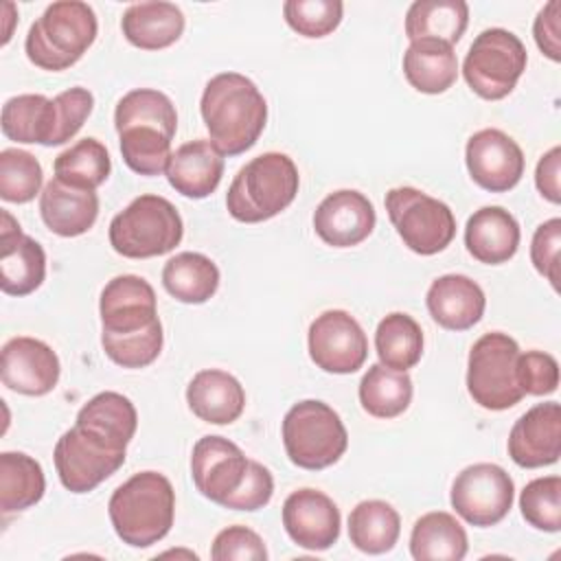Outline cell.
I'll list each match as a JSON object with an SVG mask.
<instances>
[{"label":"cell","instance_id":"6da1fadb","mask_svg":"<svg viewBox=\"0 0 561 561\" xmlns=\"http://www.w3.org/2000/svg\"><path fill=\"white\" fill-rule=\"evenodd\" d=\"M101 344L123 368H145L162 351V322L153 287L136 274L114 276L101 291Z\"/></svg>","mask_w":561,"mask_h":561},{"label":"cell","instance_id":"7a4b0ae2","mask_svg":"<svg viewBox=\"0 0 561 561\" xmlns=\"http://www.w3.org/2000/svg\"><path fill=\"white\" fill-rule=\"evenodd\" d=\"M199 112L210 142L224 156H239L254 147L267 121L265 96L239 72L215 75L202 92Z\"/></svg>","mask_w":561,"mask_h":561},{"label":"cell","instance_id":"3957f363","mask_svg":"<svg viewBox=\"0 0 561 561\" xmlns=\"http://www.w3.org/2000/svg\"><path fill=\"white\" fill-rule=\"evenodd\" d=\"M107 513L123 543L149 548L164 539L173 526L175 491L167 476L140 471L112 493Z\"/></svg>","mask_w":561,"mask_h":561},{"label":"cell","instance_id":"277c9868","mask_svg":"<svg viewBox=\"0 0 561 561\" xmlns=\"http://www.w3.org/2000/svg\"><path fill=\"white\" fill-rule=\"evenodd\" d=\"M300 186L294 160L280 151H267L252 158L234 175L226 206L232 219L241 224H259L285 210Z\"/></svg>","mask_w":561,"mask_h":561},{"label":"cell","instance_id":"5b68a950","mask_svg":"<svg viewBox=\"0 0 561 561\" xmlns=\"http://www.w3.org/2000/svg\"><path fill=\"white\" fill-rule=\"evenodd\" d=\"M96 15L90 4L59 0L44 9L31 24L24 50L31 64L42 70L59 72L75 66L96 39Z\"/></svg>","mask_w":561,"mask_h":561},{"label":"cell","instance_id":"8992f818","mask_svg":"<svg viewBox=\"0 0 561 561\" xmlns=\"http://www.w3.org/2000/svg\"><path fill=\"white\" fill-rule=\"evenodd\" d=\"M283 445L296 467L320 471L344 456L348 434L331 405L305 399L294 403L283 419Z\"/></svg>","mask_w":561,"mask_h":561},{"label":"cell","instance_id":"52a82bcc","mask_svg":"<svg viewBox=\"0 0 561 561\" xmlns=\"http://www.w3.org/2000/svg\"><path fill=\"white\" fill-rule=\"evenodd\" d=\"M184 234L175 206L160 195H140L110 221V245L125 259L171 252Z\"/></svg>","mask_w":561,"mask_h":561},{"label":"cell","instance_id":"ba28073f","mask_svg":"<svg viewBox=\"0 0 561 561\" xmlns=\"http://www.w3.org/2000/svg\"><path fill=\"white\" fill-rule=\"evenodd\" d=\"M519 346L500 331L484 333L469 351L467 390L471 399L484 410H508L524 397L517 377Z\"/></svg>","mask_w":561,"mask_h":561},{"label":"cell","instance_id":"9c48e42d","mask_svg":"<svg viewBox=\"0 0 561 561\" xmlns=\"http://www.w3.org/2000/svg\"><path fill=\"white\" fill-rule=\"evenodd\" d=\"M526 46L506 28L482 31L462 64L467 85L486 101H500L513 92L526 70Z\"/></svg>","mask_w":561,"mask_h":561},{"label":"cell","instance_id":"30bf717a","mask_svg":"<svg viewBox=\"0 0 561 561\" xmlns=\"http://www.w3.org/2000/svg\"><path fill=\"white\" fill-rule=\"evenodd\" d=\"M386 210L403 243L421 254L443 252L456 237L451 208L414 186H397L386 193Z\"/></svg>","mask_w":561,"mask_h":561},{"label":"cell","instance_id":"8fae6325","mask_svg":"<svg viewBox=\"0 0 561 561\" xmlns=\"http://www.w3.org/2000/svg\"><path fill=\"white\" fill-rule=\"evenodd\" d=\"M53 458L61 484L70 493H88L123 467L125 447L75 423L59 436Z\"/></svg>","mask_w":561,"mask_h":561},{"label":"cell","instance_id":"7c38bea8","mask_svg":"<svg viewBox=\"0 0 561 561\" xmlns=\"http://www.w3.org/2000/svg\"><path fill=\"white\" fill-rule=\"evenodd\" d=\"M515 497L511 476L493 462L465 467L451 484V506L471 526H495L502 522Z\"/></svg>","mask_w":561,"mask_h":561},{"label":"cell","instance_id":"4fadbf2b","mask_svg":"<svg viewBox=\"0 0 561 561\" xmlns=\"http://www.w3.org/2000/svg\"><path fill=\"white\" fill-rule=\"evenodd\" d=\"M368 340L359 322L342 309L322 311L309 327V357L324 373L348 375L364 366Z\"/></svg>","mask_w":561,"mask_h":561},{"label":"cell","instance_id":"5bb4252c","mask_svg":"<svg viewBox=\"0 0 561 561\" xmlns=\"http://www.w3.org/2000/svg\"><path fill=\"white\" fill-rule=\"evenodd\" d=\"M465 160L471 180L491 193L511 191L524 175V153L502 129H480L467 140Z\"/></svg>","mask_w":561,"mask_h":561},{"label":"cell","instance_id":"9a60e30c","mask_svg":"<svg viewBox=\"0 0 561 561\" xmlns=\"http://www.w3.org/2000/svg\"><path fill=\"white\" fill-rule=\"evenodd\" d=\"M59 357L42 340L20 335L2 346V383L26 397L48 394L59 381Z\"/></svg>","mask_w":561,"mask_h":561},{"label":"cell","instance_id":"2e32d148","mask_svg":"<svg viewBox=\"0 0 561 561\" xmlns=\"http://www.w3.org/2000/svg\"><path fill=\"white\" fill-rule=\"evenodd\" d=\"M283 526L305 550H329L340 537V508L316 489H298L283 504Z\"/></svg>","mask_w":561,"mask_h":561},{"label":"cell","instance_id":"e0dca14e","mask_svg":"<svg viewBox=\"0 0 561 561\" xmlns=\"http://www.w3.org/2000/svg\"><path fill=\"white\" fill-rule=\"evenodd\" d=\"M0 224V289L9 296H28L46 278V252L9 210H2Z\"/></svg>","mask_w":561,"mask_h":561},{"label":"cell","instance_id":"ac0fdd59","mask_svg":"<svg viewBox=\"0 0 561 561\" xmlns=\"http://www.w3.org/2000/svg\"><path fill=\"white\" fill-rule=\"evenodd\" d=\"M561 454V405L546 401L522 414L508 434V456L524 469L548 467Z\"/></svg>","mask_w":561,"mask_h":561},{"label":"cell","instance_id":"d6986e66","mask_svg":"<svg viewBox=\"0 0 561 561\" xmlns=\"http://www.w3.org/2000/svg\"><path fill=\"white\" fill-rule=\"evenodd\" d=\"M248 469L245 454L224 436H202L191 454L195 489L215 504L237 491Z\"/></svg>","mask_w":561,"mask_h":561},{"label":"cell","instance_id":"ffe728a7","mask_svg":"<svg viewBox=\"0 0 561 561\" xmlns=\"http://www.w3.org/2000/svg\"><path fill=\"white\" fill-rule=\"evenodd\" d=\"M377 221L370 199L353 188L327 195L313 213L316 234L333 248H353L368 239Z\"/></svg>","mask_w":561,"mask_h":561},{"label":"cell","instance_id":"44dd1931","mask_svg":"<svg viewBox=\"0 0 561 561\" xmlns=\"http://www.w3.org/2000/svg\"><path fill=\"white\" fill-rule=\"evenodd\" d=\"M427 311L443 329L467 331L480 322L486 298L482 287L465 274L438 276L425 296Z\"/></svg>","mask_w":561,"mask_h":561},{"label":"cell","instance_id":"7402d4cb","mask_svg":"<svg viewBox=\"0 0 561 561\" xmlns=\"http://www.w3.org/2000/svg\"><path fill=\"white\" fill-rule=\"evenodd\" d=\"M39 215L55 234L79 237L99 217V195L92 188H79L53 178L39 195Z\"/></svg>","mask_w":561,"mask_h":561},{"label":"cell","instance_id":"603a6c76","mask_svg":"<svg viewBox=\"0 0 561 561\" xmlns=\"http://www.w3.org/2000/svg\"><path fill=\"white\" fill-rule=\"evenodd\" d=\"M164 173L180 195L204 199L215 193L221 182L224 153L210 140H191L171 153Z\"/></svg>","mask_w":561,"mask_h":561},{"label":"cell","instance_id":"cb8c5ba5","mask_svg":"<svg viewBox=\"0 0 561 561\" xmlns=\"http://www.w3.org/2000/svg\"><path fill=\"white\" fill-rule=\"evenodd\" d=\"M465 245L480 263H506L519 248V224L502 206H482L467 219Z\"/></svg>","mask_w":561,"mask_h":561},{"label":"cell","instance_id":"d4e9b609","mask_svg":"<svg viewBox=\"0 0 561 561\" xmlns=\"http://www.w3.org/2000/svg\"><path fill=\"white\" fill-rule=\"evenodd\" d=\"M186 403L197 419L213 425H228L241 416L245 408V390L230 373L206 368L191 379Z\"/></svg>","mask_w":561,"mask_h":561},{"label":"cell","instance_id":"484cf974","mask_svg":"<svg viewBox=\"0 0 561 561\" xmlns=\"http://www.w3.org/2000/svg\"><path fill=\"white\" fill-rule=\"evenodd\" d=\"M125 39L142 50H160L184 33V13L173 2H136L121 18Z\"/></svg>","mask_w":561,"mask_h":561},{"label":"cell","instance_id":"4316f807","mask_svg":"<svg viewBox=\"0 0 561 561\" xmlns=\"http://www.w3.org/2000/svg\"><path fill=\"white\" fill-rule=\"evenodd\" d=\"M403 75L423 94H443L458 79L454 46L438 39H416L403 53Z\"/></svg>","mask_w":561,"mask_h":561},{"label":"cell","instance_id":"83f0119b","mask_svg":"<svg viewBox=\"0 0 561 561\" xmlns=\"http://www.w3.org/2000/svg\"><path fill=\"white\" fill-rule=\"evenodd\" d=\"M467 548V533L451 513L432 511L412 526L410 552L416 561H460Z\"/></svg>","mask_w":561,"mask_h":561},{"label":"cell","instance_id":"f1b7e54d","mask_svg":"<svg viewBox=\"0 0 561 561\" xmlns=\"http://www.w3.org/2000/svg\"><path fill=\"white\" fill-rule=\"evenodd\" d=\"M57 107L44 94H20L2 105V134L9 140L53 147Z\"/></svg>","mask_w":561,"mask_h":561},{"label":"cell","instance_id":"f546056e","mask_svg":"<svg viewBox=\"0 0 561 561\" xmlns=\"http://www.w3.org/2000/svg\"><path fill=\"white\" fill-rule=\"evenodd\" d=\"M469 24L465 0H416L405 13V35L410 42L438 39L454 46Z\"/></svg>","mask_w":561,"mask_h":561},{"label":"cell","instance_id":"4dcf8cb0","mask_svg":"<svg viewBox=\"0 0 561 561\" xmlns=\"http://www.w3.org/2000/svg\"><path fill=\"white\" fill-rule=\"evenodd\" d=\"M164 289L180 302L202 305L219 287V267L199 252H180L162 267Z\"/></svg>","mask_w":561,"mask_h":561},{"label":"cell","instance_id":"1f68e13d","mask_svg":"<svg viewBox=\"0 0 561 561\" xmlns=\"http://www.w3.org/2000/svg\"><path fill=\"white\" fill-rule=\"evenodd\" d=\"M46 491L42 465L22 451L0 454V511L4 515L35 506Z\"/></svg>","mask_w":561,"mask_h":561},{"label":"cell","instance_id":"d6a6232c","mask_svg":"<svg viewBox=\"0 0 561 561\" xmlns=\"http://www.w3.org/2000/svg\"><path fill=\"white\" fill-rule=\"evenodd\" d=\"M77 425L88 427L90 432L99 434L101 438L125 447L136 434L138 414L134 403L114 390H105L94 394L77 414Z\"/></svg>","mask_w":561,"mask_h":561},{"label":"cell","instance_id":"836d02e7","mask_svg":"<svg viewBox=\"0 0 561 561\" xmlns=\"http://www.w3.org/2000/svg\"><path fill=\"white\" fill-rule=\"evenodd\" d=\"M399 535V513L383 500H364L348 515V539L366 554L390 552Z\"/></svg>","mask_w":561,"mask_h":561},{"label":"cell","instance_id":"e575fe53","mask_svg":"<svg viewBox=\"0 0 561 561\" xmlns=\"http://www.w3.org/2000/svg\"><path fill=\"white\" fill-rule=\"evenodd\" d=\"M412 401V379L403 370L383 364L368 366L359 381V403L377 419H394L408 410Z\"/></svg>","mask_w":561,"mask_h":561},{"label":"cell","instance_id":"d590c367","mask_svg":"<svg viewBox=\"0 0 561 561\" xmlns=\"http://www.w3.org/2000/svg\"><path fill=\"white\" fill-rule=\"evenodd\" d=\"M375 348L379 364L392 370H408L423 355V331L419 322L401 311L388 313L375 331Z\"/></svg>","mask_w":561,"mask_h":561},{"label":"cell","instance_id":"8d00e7d4","mask_svg":"<svg viewBox=\"0 0 561 561\" xmlns=\"http://www.w3.org/2000/svg\"><path fill=\"white\" fill-rule=\"evenodd\" d=\"M118 131L121 156L138 175H160L171 160L173 136L156 125H127Z\"/></svg>","mask_w":561,"mask_h":561},{"label":"cell","instance_id":"74e56055","mask_svg":"<svg viewBox=\"0 0 561 561\" xmlns=\"http://www.w3.org/2000/svg\"><path fill=\"white\" fill-rule=\"evenodd\" d=\"M55 178H59L66 184L79 186V188H96L101 186L110 171V153L103 142L96 138H83L75 142L70 149L61 151L55 158Z\"/></svg>","mask_w":561,"mask_h":561},{"label":"cell","instance_id":"f35d334b","mask_svg":"<svg viewBox=\"0 0 561 561\" xmlns=\"http://www.w3.org/2000/svg\"><path fill=\"white\" fill-rule=\"evenodd\" d=\"M114 125L116 129L127 125H156L167 134L175 136L178 114H175V105L164 92H158L151 88H138L127 92L116 103Z\"/></svg>","mask_w":561,"mask_h":561},{"label":"cell","instance_id":"ab89813d","mask_svg":"<svg viewBox=\"0 0 561 561\" xmlns=\"http://www.w3.org/2000/svg\"><path fill=\"white\" fill-rule=\"evenodd\" d=\"M42 164L22 149L0 151V197L11 204L31 202L42 188Z\"/></svg>","mask_w":561,"mask_h":561},{"label":"cell","instance_id":"60d3db41","mask_svg":"<svg viewBox=\"0 0 561 561\" xmlns=\"http://www.w3.org/2000/svg\"><path fill=\"white\" fill-rule=\"evenodd\" d=\"M522 517L537 530H561V478L546 476L528 482L519 495Z\"/></svg>","mask_w":561,"mask_h":561},{"label":"cell","instance_id":"b9f144b4","mask_svg":"<svg viewBox=\"0 0 561 561\" xmlns=\"http://www.w3.org/2000/svg\"><path fill=\"white\" fill-rule=\"evenodd\" d=\"M344 4L340 0H287L283 4L285 22L302 37H324L342 22Z\"/></svg>","mask_w":561,"mask_h":561},{"label":"cell","instance_id":"7bdbcfd3","mask_svg":"<svg viewBox=\"0 0 561 561\" xmlns=\"http://www.w3.org/2000/svg\"><path fill=\"white\" fill-rule=\"evenodd\" d=\"M55 107H57V127H55V145H64L68 142L85 123V118L92 114L94 107V96L90 90L85 88H70L59 92L55 99Z\"/></svg>","mask_w":561,"mask_h":561},{"label":"cell","instance_id":"ee69618b","mask_svg":"<svg viewBox=\"0 0 561 561\" xmlns=\"http://www.w3.org/2000/svg\"><path fill=\"white\" fill-rule=\"evenodd\" d=\"M210 557L215 561H265L267 550L263 539L248 526H228L217 533Z\"/></svg>","mask_w":561,"mask_h":561},{"label":"cell","instance_id":"f6af8a7d","mask_svg":"<svg viewBox=\"0 0 561 561\" xmlns=\"http://www.w3.org/2000/svg\"><path fill=\"white\" fill-rule=\"evenodd\" d=\"M517 377L524 394H552L559 386V364L550 353L543 351L519 353Z\"/></svg>","mask_w":561,"mask_h":561},{"label":"cell","instance_id":"bcb514c9","mask_svg":"<svg viewBox=\"0 0 561 561\" xmlns=\"http://www.w3.org/2000/svg\"><path fill=\"white\" fill-rule=\"evenodd\" d=\"M274 493V478L267 467L256 460H248L245 476L234 493H230L221 506L232 511H259L263 508Z\"/></svg>","mask_w":561,"mask_h":561},{"label":"cell","instance_id":"7dc6e473","mask_svg":"<svg viewBox=\"0 0 561 561\" xmlns=\"http://www.w3.org/2000/svg\"><path fill=\"white\" fill-rule=\"evenodd\" d=\"M559 250H561V219L552 217L543 221L530 243V261L535 270L550 280V285L559 287Z\"/></svg>","mask_w":561,"mask_h":561},{"label":"cell","instance_id":"c3c4849f","mask_svg":"<svg viewBox=\"0 0 561 561\" xmlns=\"http://www.w3.org/2000/svg\"><path fill=\"white\" fill-rule=\"evenodd\" d=\"M533 35L539 50L552 59L561 61V2L550 0L535 18Z\"/></svg>","mask_w":561,"mask_h":561},{"label":"cell","instance_id":"681fc988","mask_svg":"<svg viewBox=\"0 0 561 561\" xmlns=\"http://www.w3.org/2000/svg\"><path fill=\"white\" fill-rule=\"evenodd\" d=\"M559 173H561V147H552L548 153L539 158L537 171H535V184L539 193L552 204L561 202Z\"/></svg>","mask_w":561,"mask_h":561}]
</instances>
